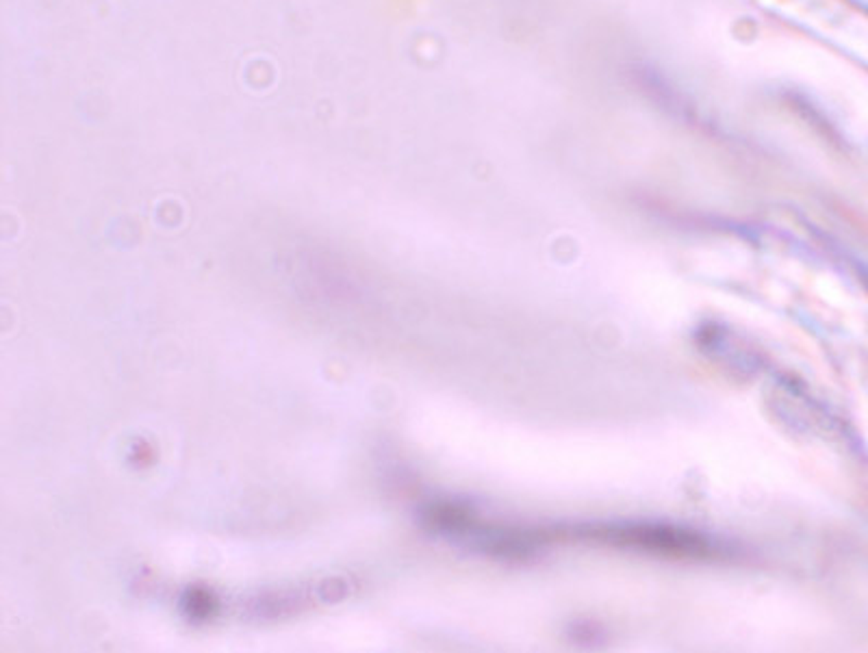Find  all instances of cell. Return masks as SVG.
I'll list each match as a JSON object with an SVG mask.
<instances>
[{"mask_svg":"<svg viewBox=\"0 0 868 653\" xmlns=\"http://www.w3.org/2000/svg\"><path fill=\"white\" fill-rule=\"evenodd\" d=\"M187 603H185V610L191 617H208L215 607V601L208 593H200V590H189L187 593Z\"/></svg>","mask_w":868,"mask_h":653,"instance_id":"obj_1","label":"cell"}]
</instances>
